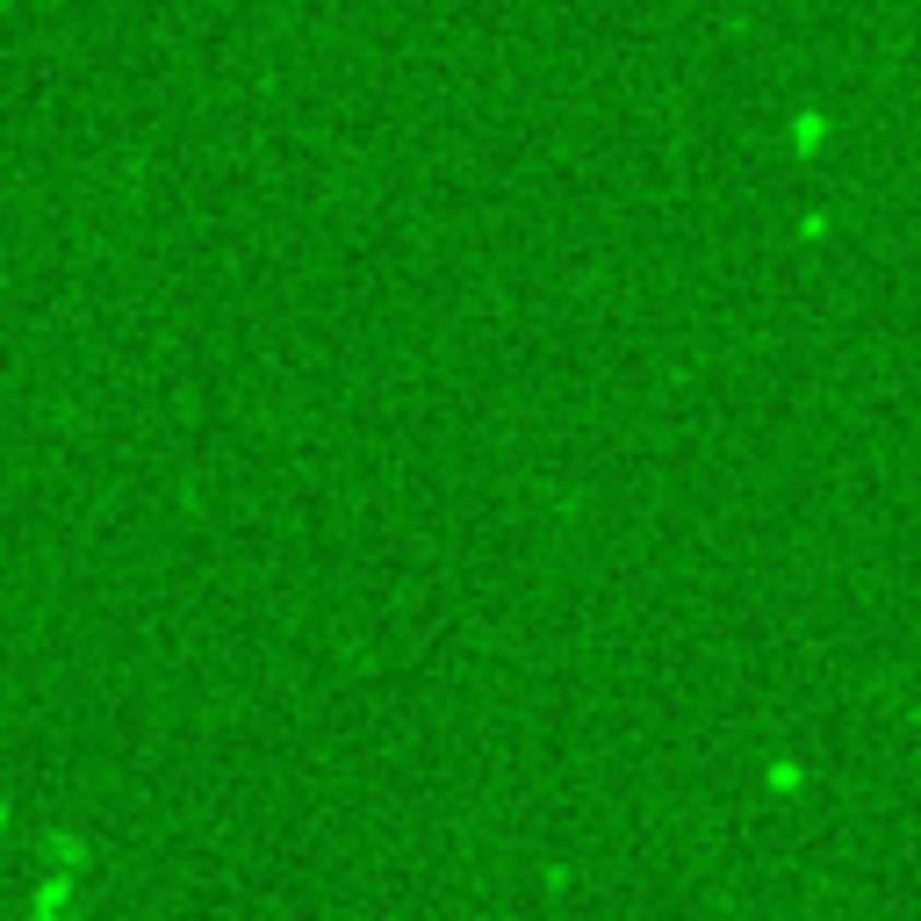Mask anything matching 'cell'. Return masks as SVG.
Instances as JSON below:
<instances>
[{"mask_svg":"<svg viewBox=\"0 0 921 921\" xmlns=\"http://www.w3.org/2000/svg\"><path fill=\"white\" fill-rule=\"evenodd\" d=\"M820 144H828V116H820V108H800V116H792V152L814 158Z\"/></svg>","mask_w":921,"mask_h":921,"instance_id":"1","label":"cell"},{"mask_svg":"<svg viewBox=\"0 0 921 921\" xmlns=\"http://www.w3.org/2000/svg\"><path fill=\"white\" fill-rule=\"evenodd\" d=\"M764 784H770V792H778V800H784V792H800V784H806V770L792 764V756H778V764L764 770Z\"/></svg>","mask_w":921,"mask_h":921,"instance_id":"2","label":"cell"},{"mask_svg":"<svg viewBox=\"0 0 921 921\" xmlns=\"http://www.w3.org/2000/svg\"><path fill=\"white\" fill-rule=\"evenodd\" d=\"M0 828H8V800H0Z\"/></svg>","mask_w":921,"mask_h":921,"instance_id":"3","label":"cell"}]
</instances>
